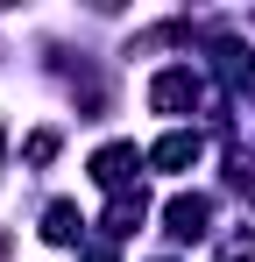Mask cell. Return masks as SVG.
Here are the masks:
<instances>
[{"mask_svg":"<svg viewBox=\"0 0 255 262\" xmlns=\"http://www.w3.org/2000/svg\"><path fill=\"white\" fill-rule=\"evenodd\" d=\"M78 206H71V199H50V206H42V241H50V248H78Z\"/></svg>","mask_w":255,"mask_h":262,"instance_id":"5","label":"cell"},{"mask_svg":"<svg viewBox=\"0 0 255 262\" xmlns=\"http://www.w3.org/2000/svg\"><path fill=\"white\" fill-rule=\"evenodd\" d=\"M199 99H206V78L192 64H170V71L149 78V106L156 114H199Z\"/></svg>","mask_w":255,"mask_h":262,"instance_id":"1","label":"cell"},{"mask_svg":"<svg viewBox=\"0 0 255 262\" xmlns=\"http://www.w3.org/2000/svg\"><path fill=\"white\" fill-rule=\"evenodd\" d=\"M0 149H7V128H0Z\"/></svg>","mask_w":255,"mask_h":262,"instance_id":"11","label":"cell"},{"mask_svg":"<svg viewBox=\"0 0 255 262\" xmlns=\"http://www.w3.org/2000/svg\"><path fill=\"white\" fill-rule=\"evenodd\" d=\"M213 71H220L227 92H248L255 85V50L241 43V36H213Z\"/></svg>","mask_w":255,"mask_h":262,"instance_id":"4","label":"cell"},{"mask_svg":"<svg viewBox=\"0 0 255 262\" xmlns=\"http://www.w3.org/2000/svg\"><path fill=\"white\" fill-rule=\"evenodd\" d=\"M85 262H114V248H85Z\"/></svg>","mask_w":255,"mask_h":262,"instance_id":"10","label":"cell"},{"mask_svg":"<svg viewBox=\"0 0 255 262\" xmlns=\"http://www.w3.org/2000/svg\"><path fill=\"white\" fill-rule=\"evenodd\" d=\"M22 156H29V163H36V170H42V163L57 156V128H36V135H29V142H22Z\"/></svg>","mask_w":255,"mask_h":262,"instance_id":"8","label":"cell"},{"mask_svg":"<svg viewBox=\"0 0 255 262\" xmlns=\"http://www.w3.org/2000/svg\"><path fill=\"white\" fill-rule=\"evenodd\" d=\"M142 220H149V199H142V191H121V199L107 206V234H114V241H128Z\"/></svg>","mask_w":255,"mask_h":262,"instance_id":"7","label":"cell"},{"mask_svg":"<svg viewBox=\"0 0 255 262\" xmlns=\"http://www.w3.org/2000/svg\"><path fill=\"white\" fill-rule=\"evenodd\" d=\"M92 177H99L114 199H121V191H135V177H142V149H135V142H107V149L92 156Z\"/></svg>","mask_w":255,"mask_h":262,"instance_id":"2","label":"cell"},{"mask_svg":"<svg viewBox=\"0 0 255 262\" xmlns=\"http://www.w3.org/2000/svg\"><path fill=\"white\" fill-rule=\"evenodd\" d=\"M206 227H213V199L206 191H177V199L163 206V234L170 241H199Z\"/></svg>","mask_w":255,"mask_h":262,"instance_id":"3","label":"cell"},{"mask_svg":"<svg viewBox=\"0 0 255 262\" xmlns=\"http://www.w3.org/2000/svg\"><path fill=\"white\" fill-rule=\"evenodd\" d=\"M220 262H255V234H234V241H227V255Z\"/></svg>","mask_w":255,"mask_h":262,"instance_id":"9","label":"cell"},{"mask_svg":"<svg viewBox=\"0 0 255 262\" xmlns=\"http://www.w3.org/2000/svg\"><path fill=\"white\" fill-rule=\"evenodd\" d=\"M149 163L156 170H184V163H199V128H170L156 149H149Z\"/></svg>","mask_w":255,"mask_h":262,"instance_id":"6","label":"cell"}]
</instances>
